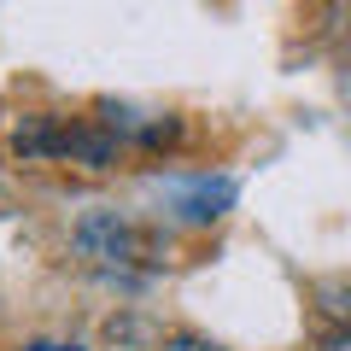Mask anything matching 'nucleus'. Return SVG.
Segmentation results:
<instances>
[{
    "label": "nucleus",
    "instance_id": "obj_1",
    "mask_svg": "<svg viewBox=\"0 0 351 351\" xmlns=\"http://www.w3.org/2000/svg\"><path fill=\"white\" fill-rule=\"evenodd\" d=\"M71 252L82 263H94V269H129V263L141 258V234L129 217L117 211H88L82 223L71 228Z\"/></svg>",
    "mask_w": 351,
    "mask_h": 351
},
{
    "label": "nucleus",
    "instance_id": "obj_2",
    "mask_svg": "<svg viewBox=\"0 0 351 351\" xmlns=\"http://www.w3.org/2000/svg\"><path fill=\"white\" fill-rule=\"evenodd\" d=\"M59 158L82 164V170H112L123 158V141L106 123H71V129H59Z\"/></svg>",
    "mask_w": 351,
    "mask_h": 351
},
{
    "label": "nucleus",
    "instance_id": "obj_3",
    "mask_svg": "<svg viewBox=\"0 0 351 351\" xmlns=\"http://www.w3.org/2000/svg\"><path fill=\"white\" fill-rule=\"evenodd\" d=\"M228 205H234V182H228V176H217V182H199V188L182 199V217H188V223H217Z\"/></svg>",
    "mask_w": 351,
    "mask_h": 351
},
{
    "label": "nucleus",
    "instance_id": "obj_4",
    "mask_svg": "<svg viewBox=\"0 0 351 351\" xmlns=\"http://www.w3.org/2000/svg\"><path fill=\"white\" fill-rule=\"evenodd\" d=\"M59 129L53 117H24V129L12 135V152L18 158H59Z\"/></svg>",
    "mask_w": 351,
    "mask_h": 351
},
{
    "label": "nucleus",
    "instance_id": "obj_5",
    "mask_svg": "<svg viewBox=\"0 0 351 351\" xmlns=\"http://www.w3.org/2000/svg\"><path fill=\"white\" fill-rule=\"evenodd\" d=\"M158 351H223V346H217V339H205V334H188V328H182V334H164Z\"/></svg>",
    "mask_w": 351,
    "mask_h": 351
},
{
    "label": "nucleus",
    "instance_id": "obj_6",
    "mask_svg": "<svg viewBox=\"0 0 351 351\" xmlns=\"http://www.w3.org/2000/svg\"><path fill=\"white\" fill-rule=\"evenodd\" d=\"M316 351H351V322H334L328 334H316Z\"/></svg>",
    "mask_w": 351,
    "mask_h": 351
},
{
    "label": "nucleus",
    "instance_id": "obj_7",
    "mask_svg": "<svg viewBox=\"0 0 351 351\" xmlns=\"http://www.w3.org/2000/svg\"><path fill=\"white\" fill-rule=\"evenodd\" d=\"M24 351H82V346H64V339H29Z\"/></svg>",
    "mask_w": 351,
    "mask_h": 351
}]
</instances>
